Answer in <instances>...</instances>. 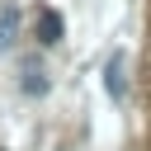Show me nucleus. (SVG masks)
Returning <instances> with one entry per match:
<instances>
[{"label": "nucleus", "instance_id": "nucleus-2", "mask_svg": "<svg viewBox=\"0 0 151 151\" xmlns=\"http://www.w3.org/2000/svg\"><path fill=\"white\" fill-rule=\"evenodd\" d=\"M104 80H109V94H113V99H123V57H113V61H109Z\"/></svg>", "mask_w": 151, "mask_h": 151}, {"label": "nucleus", "instance_id": "nucleus-3", "mask_svg": "<svg viewBox=\"0 0 151 151\" xmlns=\"http://www.w3.org/2000/svg\"><path fill=\"white\" fill-rule=\"evenodd\" d=\"M14 24H19V9H5V14H0V47L14 42Z\"/></svg>", "mask_w": 151, "mask_h": 151}, {"label": "nucleus", "instance_id": "nucleus-1", "mask_svg": "<svg viewBox=\"0 0 151 151\" xmlns=\"http://www.w3.org/2000/svg\"><path fill=\"white\" fill-rule=\"evenodd\" d=\"M57 38H61V19H57L52 9H42V14H38V42H42V47H52Z\"/></svg>", "mask_w": 151, "mask_h": 151}, {"label": "nucleus", "instance_id": "nucleus-4", "mask_svg": "<svg viewBox=\"0 0 151 151\" xmlns=\"http://www.w3.org/2000/svg\"><path fill=\"white\" fill-rule=\"evenodd\" d=\"M24 90H28V94H42V90H47V80H42V71H38V66H28V76H24Z\"/></svg>", "mask_w": 151, "mask_h": 151}]
</instances>
